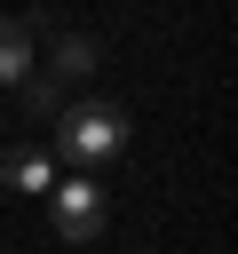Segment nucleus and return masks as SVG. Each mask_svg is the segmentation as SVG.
<instances>
[{
  "label": "nucleus",
  "instance_id": "f03ea898",
  "mask_svg": "<svg viewBox=\"0 0 238 254\" xmlns=\"http://www.w3.org/2000/svg\"><path fill=\"white\" fill-rule=\"evenodd\" d=\"M48 214H56V230H63L71 246H95V238H103V183H87V175L48 183Z\"/></svg>",
  "mask_w": 238,
  "mask_h": 254
},
{
  "label": "nucleus",
  "instance_id": "39448f33",
  "mask_svg": "<svg viewBox=\"0 0 238 254\" xmlns=\"http://www.w3.org/2000/svg\"><path fill=\"white\" fill-rule=\"evenodd\" d=\"M56 71H71V79H79V71H95V40L63 32V40H56Z\"/></svg>",
  "mask_w": 238,
  "mask_h": 254
},
{
  "label": "nucleus",
  "instance_id": "7ed1b4c3",
  "mask_svg": "<svg viewBox=\"0 0 238 254\" xmlns=\"http://www.w3.org/2000/svg\"><path fill=\"white\" fill-rule=\"evenodd\" d=\"M24 79H32V24L0 16V87H24Z\"/></svg>",
  "mask_w": 238,
  "mask_h": 254
},
{
  "label": "nucleus",
  "instance_id": "20e7f679",
  "mask_svg": "<svg viewBox=\"0 0 238 254\" xmlns=\"http://www.w3.org/2000/svg\"><path fill=\"white\" fill-rule=\"evenodd\" d=\"M0 183H16V190H48V183H56V159H48V151H0Z\"/></svg>",
  "mask_w": 238,
  "mask_h": 254
},
{
  "label": "nucleus",
  "instance_id": "423d86ee",
  "mask_svg": "<svg viewBox=\"0 0 238 254\" xmlns=\"http://www.w3.org/2000/svg\"><path fill=\"white\" fill-rule=\"evenodd\" d=\"M24 103H32L40 119H48V111H56V79H24Z\"/></svg>",
  "mask_w": 238,
  "mask_h": 254
},
{
  "label": "nucleus",
  "instance_id": "f257e3e1",
  "mask_svg": "<svg viewBox=\"0 0 238 254\" xmlns=\"http://www.w3.org/2000/svg\"><path fill=\"white\" fill-rule=\"evenodd\" d=\"M56 151H63V159H79V167H95V159L127 151V111H119V103H71V111L56 119Z\"/></svg>",
  "mask_w": 238,
  "mask_h": 254
}]
</instances>
